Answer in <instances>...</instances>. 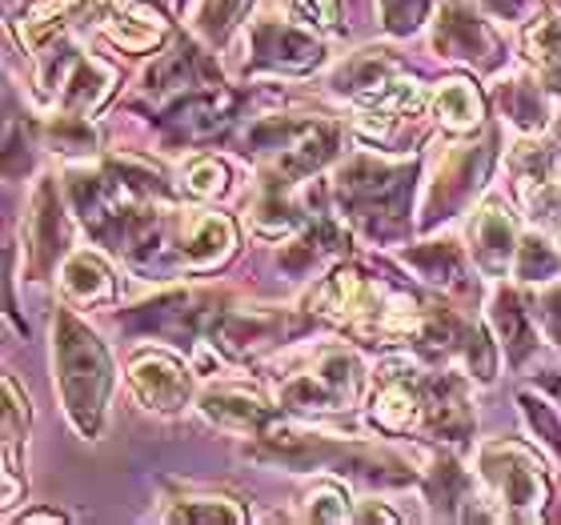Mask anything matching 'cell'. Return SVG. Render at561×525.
<instances>
[{"instance_id":"6da1fadb","label":"cell","mask_w":561,"mask_h":525,"mask_svg":"<svg viewBox=\"0 0 561 525\" xmlns=\"http://www.w3.org/2000/svg\"><path fill=\"white\" fill-rule=\"evenodd\" d=\"M53 357H57V386L65 413L84 437H93L101 430L108 389H113V362H108L105 345L72 313H57V321H53Z\"/></svg>"},{"instance_id":"7a4b0ae2","label":"cell","mask_w":561,"mask_h":525,"mask_svg":"<svg viewBox=\"0 0 561 525\" xmlns=\"http://www.w3.org/2000/svg\"><path fill=\"white\" fill-rule=\"evenodd\" d=\"M413 181V164H389L377 157H353L341 164L337 197L350 209V217L365 233L389 237L405 221V193Z\"/></svg>"},{"instance_id":"3957f363","label":"cell","mask_w":561,"mask_h":525,"mask_svg":"<svg viewBox=\"0 0 561 525\" xmlns=\"http://www.w3.org/2000/svg\"><path fill=\"white\" fill-rule=\"evenodd\" d=\"M481 469H485V481H490L502 505L510 510V517H538L546 510V498H550V486H546V473H541V461L529 454L526 445L517 442H497L481 449Z\"/></svg>"},{"instance_id":"277c9868","label":"cell","mask_w":561,"mask_h":525,"mask_svg":"<svg viewBox=\"0 0 561 525\" xmlns=\"http://www.w3.org/2000/svg\"><path fill=\"white\" fill-rule=\"evenodd\" d=\"M362 397V365L345 350L321 353L305 374L289 377L280 386V406L289 409H313V413H329V409H350Z\"/></svg>"},{"instance_id":"5b68a950","label":"cell","mask_w":561,"mask_h":525,"mask_svg":"<svg viewBox=\"0 0 561 525\" xmlns=\"http://www.w3.org/2000/svg\"><path fill=\"white\" fill-rule=\"evenodd\" d=\"M490 164H493V140L457 149L454 157L437 169L430 193H425V221H437V217H449V213L461 209V205L481 189Z\"/></svg>"},{"instance_id":"8992f818","label":"cell","mask_w":561,"mask_h":525,"mask_svg":"<svg viewBox=\"0 0 561 525\" xmlns=\"http://www.w3.org/2000/svg\"><path fill=\"white\" fill-rule=\"evenodd\" d=\"M433 48L449 60H466L478 69L497 65V36L490 33V24L473 16L461 4H442L437 24H433Z\"/></svg>"},{"instance_id":"52a82bcc","label":"cell","mask_w":561,"mask_h":525,"mask_svg":"<svg viewBox=\"0 0 561 525\" xmlns=\"http://www.w3.org/2000/svg\"><path fill=\"white\" fill-rule=\"evenodd\" d=\"M321 60V41L297 24L261 21L253 28V69L273 72H305Z\"/></svg>"},{"instance_id":"ba28073f","label":"cell","mask_w":561,"mask_h":525,"mask_svg":"<svg viewBox=\"0 0 561 525\" xmlns=\"http://www.w3.org/2000/svg\"><path fill=\"white\" fill-rule=\"evenodd\" d=\"M65 246V221L53 181H41L24 213V253H28V277H45Z\"/></svg>"},{"instance_id":"9c48e42d","label":"cell","mask_w":561,"mask_h":525,"mask_svg":"<svg viewBox=\"0 0 561 525\" xmlns=\"http://www.w3.org/2000/svg\"><path fill=\"white\" fill-rule=\"evenodd\" d=\"M233 253V221L221 213H188L173 233V261L185 269H213Z\"/></svg>"},{"instance_id":"30bf717a","label":"cell","mask_w":561,"mask_h":525,"mask_svg":"<svg viewBox=\"0 0 561 525\" xmlns=\"http://www.w3.org/2000/svg\"><path fill=\"white\" fill-rule=\"evenodd\" d=\"M301 321L289 313H265V309H221V317L213 321V345H221L225 353L233 357H245V353L270 345V341L285 338L289 329H297Z\"/></svg>"},{"instance_id":"8fae6325","label":"cell","mask_w":561,"mask_h":525,"mask_svg":"<svg viewBox=\"0 0 561 525\" xmlns=\"http://www.w3.org/2000/svg\"><path fill=\"white\" fill-rule=\"evenodd\" d=\"M133 389L149 409L157 413H176L185 406L188 393H193V381H188V369L169 353H140L129 369Z\"/></svg>"},{"instance_id":"7c38bea8","label":"cell","mask_w":561,"mask_h":525,"mask_svg":"<svg viewBox=\"0 0 561 525\" xmlns=\"http://www.w3.org/2000/svg\"><path fill=\"white\" fill-rule=\"evenodd\" d=\"M101 28L125 53H152L169 36V24L145 0H101Z\"/></svg>"},{"instance_id":"4fadbf2b","label":"cell","mask_w":561,"mask_h":525,"mask_svg":"<svg viewBox=\"0 0 561 525\" xmlns=\"http://www.w3.org/2000/svg\"><path fill=\"white\" fill-rule=\"evenodd\" d=\"M517 229H514V217L505 209L502 201H485L478 213H473V221H469V249H473V261H478L485 273L493 277H502L510 258L517 253Z\"/></svg>"},{"instance_id":"5bb4252c","label":"cell","mask_w":561,"mask_h":525,"mask_svg":"<svg viewBox=\"0 0 561 525\" xmlns=\"http://www.w3.org/2000/svg\"><path fill=\"white\" fill-rule=\"evenodd\" d=\"M425 425L437 442H466L473 430V406L461 377L442 374L425 381Z\"/></svg>"},{"instance_id":"9a60e30c","label":"cell","mask_w":561,"mask_h":525,"mask_svg":"<svg viewBox=\"0 0 561 525\" xmlns=\"http://www.w3.org/2000/svg\"><path fill=\"white\" fill-rule=\"evenodd\" d=\"M317 313H329L337 321H362V317H374L377 326V289L374 281H365V273L357 269H337L329 281H321L313 293Z\"/></svg>"},{"instance_id":"2e32d148","label":"cell","mask_w":561,"mask_h":525,"mask_svg":"<svg viewBox=\"0 0 561 525\" xmlns=\"http://www.w3.org/2000/svg\"><path fill=\"white\" fill-rule=\"evenodd\" d=\"M201 413L225 430H241V433H257L270 425L273 409L261 401V393L241 386H217L201 393Z\"/></svg>"},{"instance_id":"e0dca14e","label":"cell","mask_w":561,"mask_h":525,"mask_svg":"<svg viewBox=\"0 0 561 525\" xmlns=\"http://www.w3.org/2000/svg\"><path fill=\"white\" fill-rule=\"evenodd\" d=\"M152 96H181V93H193L197 84H213V65L201 57L197 48L181 41L173 53H164L157 65L149 69L145 77Z\"/></svg>"},{"instance_id":"ac0fdd59","label":"cell","mask_w":561,"mask_h":525,"mask_svg":"<svg viewBox=\"0 0 561 525\" xmlns=\"http://www.w3.org/2000/svg\"><path fill=\"white\" fill-rule=\"evenodd\" d=\"M337 149V129L321 125V121H301V129L285 140V149L277 152V173L280 176H309L333 157Z\"/></svg>"},{"instance_id":"d6986e66","label":"cell","mask_w":561,"mask_h":525,"mask_svg":"<svg viewBox=\"0 0 561 525\" xmlns=\"http://www.w3.org/2000/svg\"><path fill=\"white\" fill-rule=\"evenodd\" d=\"M113 81H117V72L108 69L105 60L96 57H77L72 60V72L65 77L60 84V96H65V109L77 113V117H89L101 109L108 93H113Z\"/></svg>"},{"instance_id":"ffe728a7","label":"cell","mask_w":561,"mask_h":525,"mask_svg":"<svg viewBox=\"0 0 561 525\" xmlns=\"http://www.w3.org/2000/svg\"><path fill=\"white\" fill-rule=\"evenodd\" d=\"M393 77H398V60L386 57L381 48H365V53H357L353 60L341 65L337 77H333V89L365 101V96H374L377 89H386Z\"/></svg>"},{"instance_id":"44dd1931","label":"cell","mask_w":561,"mask_h":525,"mask_svg":"<svg viewBox=\"0 0 561 525\" xmlns=\"http://www.w3.org/2000/svg\"><path fill=\"white\" fill-rule=\"evenodd\" d=\"M433 113H437V121H442L445 129L469 133V129H478L481 117H485V101H481V93L469 81L449 77V81H442L437 93H433Z\"/></svg>"},{"instance_id":"7402d4cb","label":"cell","mask_w":561,"mask_h":525,"mask_svg":"<svg viewBox=\"0 0 561 525\" xmlns=\"http://www.w3.org/2000/svg\"><path fill=\"white\" fill-rule=\"evenodd\" d=\"M493 326L502 333V345L514 365H522L529 353L538 350V333L529 326V309L514 289L497 293V301H493Z\"/></svg>"},{"instance_id":"603a6c76","label":"cell","mask_w":561,"mask_h":525,"mask_svg":"<svg viewBox=\"0 0 561 525\" xmlns=\"http://www.w3.org/2000/svg\"><path fill=\"white\" fill-rule=\"evenodd\" d=\"M60 285L77 305H96L113 297V273L96 253H72L65 261V273H60Z\"/></svg>"},{"instance_id":"cb8c5ba5","label":"cell","mask_w":561,"mask_h":525,"mask_svg":"<svg viewBox=\"0 0 561 525\" xmlns=\"http://www.w3.org/2000/svg\"><path fill=\"white\" fill-rule=\"evenodd\" d=\"M514 173L522 197H538L541 189H550L561 176V152L553 149L550 140H526L522 149L514 152Z\"/></svg>"},{"instance_id":"d4e9b609","label":"cell","mask_w":561,"mask_h":525,"mask_svg":"<svg viewBox=\"0 0 561 525\" xmlns=\"http://www.w3.org/2000/svg\"><path fill=\"white\" fill-rule=\"evenodd\" d=\"M405 261H410L425 281H433V285H445V289L466 285V258H461V249H457L454 241H433V246L410 249Z\"/></svg>"},{"instance_id":"484cf974","label":"cell","mask_w":561,"mask_h":525,"mask_svg":"<svg viewBox=\"0 0 561 525\" xmlns=\"http://www.w3.org/2000/svg\"><path fill=\"white\" fill-rule=\"evenodd\" d=\"M249 225H253V233L257 237H289L293 225H297V213H293V205L277 193V185L265 193V197L253 205V213H249Z\"/></svg>"},{"instance_id":"4316f807","label":"cell","mask_w":561,"mask_h":525,"mask_svg":"<svg viewBox=\"0 0 561 525\" xmlns=\"http://www.w3.org/2000/svg\"><path fill=\"white\" fill-rule=\"evenodd\" d=\"M526 53L538 60L546 77L561 72V21L553 16H538V24H529L526 28Z\"/></svg>"},{"instance_id":"83f0119b","label":"cell","mask_w":561,"mask_h":525,"mask_svg":"<svg viewBox=\"0 0 561 525\" xmlns=\"http://www.w3.org/2000/svg\"><path fill=\"white\" fill-rule=\"evenodd\" d=\"M305 517L309 522H345L353 517L350 493L341 490L337 481H317L313 490L305 493Z\"/></svg>"},{"instance_id":"f1b7e54d","label":"cell","mask_w":561,"mask_h":525,"mask_svg":"<svg viewBox=\"0 0 561 525\" xmlns=\"http://www.w3.org/2000/svg\"><path fill=\"white\" fill-rule=\"evenodd\" d=\"M502 109H505V117H514L522 129H538V125H541L538 84H529V81L502 84Z\"/></svg>"},{"instance_id":"f546056e","label":"cell","mask_w":561,"mask_h":525,"mask_svg":"<svg viewBox=\"0 0 561 525\" xmlns=\"http://www.w3.org/2000/svg\"><path fill=\"white\" fill-rule=\"evenodd\" d=\"M28 430V401H21V389L12 377H4V469H16V442Z\"/></svg>"},{"instance_id":"4dcf8cb0","label":"cell","mask_w":561,"mask_h":525,"mask_svg":"<svg viewBox=\"0 0 561 525\" xmlns=\"http://www.w3.org/2000/svg\"><path fill=\"white\" fill-rule=\"evenodd\" d=\"M72 4H77V0H41L33 12H24V21H21L24 36H28L33 45H45L48 36L60 33V24H65V12H69Z\"/></svg>"},{"instance_id":"1f68e13d","label":"cell","mask_w":561,"mask_h":525,"mask_svg":"<svg viewBox=\"0 0 561 525\" xmlns=\"http://www.w3.org/2000/svg\"><path fill=\"white\" fill-rule=\"evenodd\" d=\"M245 9H249V0H201L197 28L209 36V41H225V33L241 21Z\"/></svg>"},{"instance_id":"d6a6232c","label":"cell","mask_w":561,"mask_h":525,"mask_svg":"<svg viewBox=\"0 0 561 525\" xmlns=\"http://www.w3.org/2000/svg\"><path fill=\"white\" fill-rule=\"evenodd\" d=\"M558 273V258H553V249L541 241V237H526L522 246H517V277L522 281H546Z\"/></svg>"},{"instance_id":"836d02e7","label":"cell","mask_w":561,"mask_h":525,"mask_svg":"<svg viewBox=\"0 0 561 525\" xmlns=\"http://www.w3.org/2000/svg\"><path fill=\"white\" fill-rule=\"evenodd\" d=\"M176 522H245V510L229 498H197L173 510Z\"/></svg>"},{"instance_id":"e575fe53","label":"cell","mask_w":561,"mask_h":525,"mask_svg":"<svg viewBox=\"0 0 561 525\" xmlns=\"http://www.w3.org/2000/svg\"><path fill=\"white\" fill-rule=\"evenodd\" d=\"M185 189L193 197H217L225 189V164L213 161V157H197V161L188 164Z\"/></svg>"},{"instance_id":"d590c367","label":"cell","mask_w":561,"mask_h":525,"mask_svg":"<svg viewBox=\"0 0 561 525\" xmlns=\"http://www.w3.org/2000/svg\"><path fill=\"white\" fill-rule=\"evenodd\" d=\"M433 0H386V28L389 33H413L430 16Z\"/></svg>"},{"instance_id":"8d00e7d4","label":"cell","mask_w":561,"mask_h":525,"mask_svg":"<svg viewBox=\"0 0 561 525\" xmlns=\"http://www.w3.org/2000/svg\"><path fill=\"white\" fill-rule=\"evenodd\" d=\"M522 406H526L529 430L546 442V449H550V454L561 457V425H558V418L550 413V406H546V401H534V397H522Z\"/></svg>"},{"instance_id":"74e56055","label":"cell","mask_w":561,"mask_h":525,"mask_svg":"<svg viewBox=\"0 0 561 525\" xmlns=\"http://www.w3.org/2000/svg\"><path fill=\"white\" fill-rule=\"evenodd\" d=\"M466 362H469V369H473L478 381H493L497 362H493V345H490V338H485V329L466 333Z\"/></svg>"},{"instance_id":"f35d334b","label":"cell","mask_w":561,"mask_h":525,"mask_svg":"<svg viewBox=\"0 0 561 525\" xmlns=\"http://www.w3.org/2000/svg\"><path fill=\"white\" fill-rule=\"evenodd\" d=\"M297 4V12H301L305 21H313L317 28H337V12H341V4L337 0H293Z\"/></svg>"},{"instance_id":"ab89813d","label":"cell","mask_w":561,"mask_h":525,"mask_svg":"<svg viewBox=\"0 0 561 525\" xmlns=\"http://www.w3.org/2000/svg\"><path fill=\"white\" fill-rule=\"evenodd\" d=\"M493 16H502V21H522L529 12L538 9V0H481Z\"/></svg>"},{"instance_id":"60d3db41","label":"cell","mask_w":561,"mask_h":525,"mask_svg":"<svg viewBox=\"0 0 561 525\" xmlns=\"http://www.w3.org/2000/svg\"><path fill=\"white\" fill-rule=\"evenodd\" d=\"M541 321L550 329V338L561 345V285L553 293H546V301H541Z\"/></svg>"},{"instance_id":"b9f144b4","label":"cell","mask_w":561,"mask_h":525,"mask_svg":"<svg viewBox=\"0 0 561 525\" xmlns=\"http://www.w3.org/2000/svg\"><path fill=\"white\" fill-rule=\"evenodd\" d=\"M357 517H362V522H398V514H389V510H381V505H365Z\"/></svg>"},{"instance_id":"7bdbcfd3","label":"cell","mask_w":561,"mask_h":525,"mask_svg":"<svg viewBox=\"0 0 561 525\" xmlns=\"http://www.w3.org/2000/svg\"><path fill=\"white\" fill-rule=\"evenodd\" d=\"M24 522H60V514H28Z\"/></svg>"},{"instance_id":"ee69618b","label":"cell","mask_w":561,"mask_h":525,"mask_svg":"<svg viewBox=\"0 0 561 525\" xmlns=\"http://www.w3.org/2000/svg\"><path fill=\"white\" fill-rule=\"evenodd\" d=\"M550 4H553V9H558V12H561V0H550Z\"/></svg>"},{"instance_id":"f6af8a7d","label":"cell","mask_w":561,"mask_h":525,"mask_svg":"<svg viewBox=\"0 0 561 525\" xmlns=\"http://www.w3.org/2000/svg\"><path fill=\"white\" fill-rule=\"evenodd\" d=\"M558 137H561V117H558Z\"/></svg>"}]
</instances>
